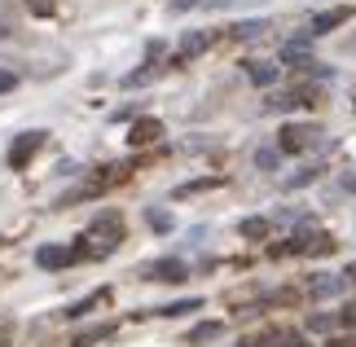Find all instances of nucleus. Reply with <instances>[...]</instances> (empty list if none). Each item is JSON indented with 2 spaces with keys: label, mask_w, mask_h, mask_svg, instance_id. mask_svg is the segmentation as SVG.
I'll list each match as a JSON object with an SVG mask.
<instances>
[{
  "label": "nucleus",
  "mask_w": 356,
  "mask_h": 347,
  "mask_svg": "<svg viewBox=\"0 0 356 347\" xmlns=\"http://www.w3.org/2000/svg\"><path fill=\"white\" fill-rule=\"evenodd\" d=\"M145 225L154 229V233H172L176 220H172V211H154V207H149V211H145Z\"/></svg>",
  "instance_id": "obj_14"
},
{
  "label": "nucleus",
  "mask_w": 356,
  "mask_h": 347,
  "mask_svg": "<svg viewBox=\"0 0 356 347\" xmlns=\"http://www.w3.org/2000/svg\"><path fill=\"white\" fill-rule=\"evenodd\" d=\"M343 286H348V277H334V273H317L312 277V299H339L343 295Z\"/></svg>",
  "instance_id": "obj_6"
},
{
  "label": "nucleus",
  "mask_w": 356,
  "mask_h": 347,
  "mask_svg": "<svg viewBox=\"0 0 356 347\" xmlns=\"http://www.w3.org/2000/svg\"><path fill=\"white\" fill-rule=\"evenodd\" d=\"M216 185H220V180H189V185H176V198H189V193H202V189H216Z\"/></svg>",
  "instance_id": "obj_18"
},
{
  "label": "nucleus",
  "mask_w": 356,
  "mask_h": 347,
  "mask_svg": "<svg viewBox=\"0 0 356 347\" xmlns=\"http://www.w3.org/2000/svg\"><path fill=\"white\" fill-rule=\"evenodd\" d=\"M13 84H18V75H13V71H0V92H9Z\"/></svg>",
  "instance_id": "obj_26"
},
{
  "label": "nucleus",
  "mask_w": 356,
  "mask_h": 347,
  "mask_svg": "<svg viewBox=\"0 0 356 347\" xmlns=\"http://www.w3.org/2000/svg\"><path fill=\"white\" fill-rule=\"evenodd\" d=\"M246 75H251V84L273 88V84H277V75H282V66L277 62H246Z\"/></svg>",
  "instance_id": "obj_9"
},
{
  "label": "nucleus",
  "mask_w": 356,
  "mask_h": 347,
  "mask_svg": "<svg viewBox=\"0 0 356 347\" xmlns=\"http://www.w3.org/2000/svg\"><path fill=\"white\" fill-rule=\"evenodd\" d=\"M202 299H181V303H168V308H159V316H185V312H198Z\"/></svg>",
  "instance_id": "obj_16"
},
{
  "label": "nucleus",
  "mask_w": 356,
  "mask_h": 347,
  "mask_svg": "<svg viewBox=\"0 0 356 347\" xmlns=\"http://www.w3.org/2000/svg\"><path fill=\"white\" fill-rule=\"evenodd\" d=\"M356 18V9H330V13H317L312 18V35H325V31H334V26H343Z\"/></svg>",
  "instance_id": "obj_8"
},
{
  "label": "nucleus",
  "mask_w": 356,
  "mask_h": 347,
  "mask_svg": "<svg viewBox=\"0 0 356 347\" xmlns=\"http://www.w3.org/2000/svg\"><path fill=\"white\" fill-rule=\"evenodd\" d=\"M220 334H225L220 321H202V325L189 330V347H202V343H211V339H220Z\"/></svg>",
  "instance_id": "obj_12"
},
{
  "label": "nucleus",
  "mask_w": 356,
  "mask_h": 347,
  "mask_svg": "<svg viewBox=\"0 0 356 347\" xmlns=\"http://www.w3.org/2000/svg\"><path fill=\"white\" fill-rule=\"evenodd\" d=\"M339 321H343V325H352V330H356V299L348 303V308H343V312H339Z\"/></svg>",
  "instance_id": "obj_24"
},
{
  "label": "nucleus",
  "mask_w": 356,
  "mask_h": 347,
  "mask_svg": "<svg viewBox=\"0 0 356 347\" xmlns=\"http://www.w3.org/2000/svg\"><path fill=\"white\" fill-rule=\"evenodd\" d=\"M264 31H268V22L259 18V22H238L229 35H234V40H255V35H264Z\"/></svg>",
  "instance_id": "obj_15"
},
{
  "label": "nucleus",
  "mask_w": 356,
  "mask_h": 347,
  "mask_svg": "<svg viewBox=\"0 0 356 347\" xmlns=\"http://www.w3.org/2000/svg\"><path fill=\"white\" fill-rule=\"evenodd\" d=\"M264 233H268V220H259V216L242 220V238H264Z\"/></svg>",
  "instance_id": "obj_19"
},
{
  "label": "nucleus",
  "mask_w": 356,
  "mask_h": 347,
  "mask_svg": "<svg viewBox=\"0 0 356 347\" xmlns=\"http://www.w3.org/2000/svg\"><path fill=\"white\" fill-rule=\"evenodd\" d=\"M79 242H88V246H79L75 255H88V259H102V255H111L115 246L123 242V220H119V216H111V211H106V216H97V220L88 225V238H79Z\"/></svg>",
  "instance_id": "obj_1"
},
{
  "label": "nucleus",
  "mask_w": 356,
  "mask_h": 347,
  "mask_svg": "<svg viewBox=\"0 0 356 347\" xmlns=\"http://www.w3.org/2000/svg\"><path fill=\"white\" fill-rule=\"evenodd\" d=\"M317 136L321 132L312 128V123H286V128L277 132V150H282V154H299V150H308Z\"/></svg>",
  "instance_id": "obj_2"
},
{
  "label": "nucleus",
  "mask_w": 356,
  "mask_h": 347,
  "mask_svg": "<svg viewBox=\"0 0 356 347\" xmlns=\"http://www.w3.org/2000/svg\"><path fill=\"white\" fill-rule=\"evenodd\" d=\"M106 299H111V290H92L88 299L71 303V308H66V316H84V312H92V308H97V303H106Z\"/></svg>",
  "instance_id": "obj_13"
},
{
  "label": "nucleus",
  "mask_w": 356,
  "mask_h": 347,
  "mask_svg": "<svg viewBox=\"0 0 356 347\" xmlns=\"http://www.w3.org/2000/svg\"><path fill=\"white\" fill-rule=\"evenodd\" d=\"M343 277H348V282H356V264H352V268H348V273H343Z\"/></svg>",
  "instance_id": "obj_30"
},
{
  "label": "nucleus",
  "mask_w": 356,
  "mask_h": 347,
  "mask_svg": "<svg viewBox=\"0 0 356 347\" xmlns=\"http://www.w3.org/2000/svg\"><path fill=\"white\" fill-rule=\"evenodd\" d=\"M308 330H321V334H325V330H334V312L330 316H325V312H312L308 316Z\"/></svg>",
  "instance_id": "obj_21"
},
{
  "label": "nucleus",
  "mask_w": 356,
  "mask_h": 347,
  "mask_svg": "<svg viewBox=\"0 0 356 347\" xmlns=\"http://www.w3.org/2000/svg\"><path fill=\"white\" fill-rule=\"evenodd\" d=\"M325 347H356V343H352V339H330Z\"/></svg>",
  "instance_id": "obj_29"
},
{
  "label": "nucleus",
  "mask_w": 356,
  "mask_h": 347,
  "mask_svg": "<svg viewBox=\"0 0 356 347\" xmlns=\"http://www.w3.org/2000/svg\"><path fill=\"white\" fill-rule=\"evenodd\" d=\"M194 5H207V0H172V13H185V9H194Z\"/></svg>",
  "instance_id": "obj_25"
},
{
  "label": "nucleus",
  "mask_w": 356,
  "mask_h": 347,
  "mask_svg": "<svg viewBox=\"0 0 356 347\" xmlns=\"http://www.w3.org/2000/svg\"><path fill=\"white\" fill-rule=\"evenodd\" d=\"M111 334H115V321H102V325L79 330V334L71 339V347H92V343H102V339H111Z\"/></svg>",
  "instance_id": "obj_11"
},
{
  "label": "nucleus",
  "mask_w": 356,
  "mask_h": 347,
  "mask_svg": "<svg viewBox=\"0 0 356 347\" xmlns=\"http://www.w3.org/2000/svg\"><path fill=\"white\" fill-rule=\"evenodd\" d=\"M141 277H145V282H185L189 268H185L181 259H154V264H145V268H141Z\"/></svg>",
  "instance_id": "obj_5"
},
{
  "label": "nucleus",
  "mask_w": 356,
  "mask_h": 347,
  "mask_svg": "<svg viewBox=\"0 0 356 347\" xmlns=\"http://www.w3.org/2000/svg\"><path fill=\"white\" fill-rule=\"evenodd\" d=\"M312 180H317V168H308V172L291 176V180H286V185H291V189H304V185H312Z\"/></svg>",
  "instance_id": "obj_22"
},
{
  "label": "nucleus",
  "mask_w": 356,
  "mask_h": 347,
  "mask_svg": "<svg viewBox=\"0 0 356 347\" xmlns=\"http://www.w3.org/2000/svg\"><path fill=\"white\" fill-rule=\"evenodd\" d=\"M339 49H343V53H356V35H348V40H343Z\"/></svg>",
  "instance_id": "obj_28"
},
{
  "label": "nucleus",
  "mask_w": 356,
  "mask_h": 347,
  "mask_svg": "<svg viewBox=\"0 0 356 347\" xmlns=\"http://www.w3.org/2000/svg\"><path fill=\"white\" fill-rule=\"evenodd\" d=\"M273 343L277 347H308V339L295 334V330H273Z\"/></svg>",
  "instance_id": "obj_17"
},
{
  "label": "nucleus",
  "mask_w": 356,
  "mask_h": 347,
  "mask_svg": "<svg viewBox=\"0 0 356 347\" xmlns=\"http://www.w3.org/2000/svg\"><path fill=\"white\" fill-rule=\"evenodd\" d=\"M31 5V13H53V0H26Z\"/></svg>",
  "instance_id": "obj_27"
},
{
  "label": "nucleus",
  "mask_w": 356,
  "mask_h": 347,
  "mask_svg": "<svg viewBox=\"0 0 356 347\" xmlns=\"http://www.w3.org/2000/svg\"><path fill=\"white\" fill-rule=\"evenodd\" d=\"M40 145H44V132H22L18 141L9 145V168L13 172H26V168H31V159L40 154Z\"/></svg>",
  "instance_id": "obj_3"
},
{
  "label": "nucleus",
  "mask_w": 356,
  "mask_h": 347,
  "mask_svg": "<svg viewBox=\"0 0 356 347\" xmlns=\"http://www.w3.org/2000/svg\"><path fill=\"white\" fill-rule=\"evenodd\" d=\"M216 40H220V31H211V26H198V31H189V35H185V45H181V58H176V66H189V58L207 53Z\"/></svg>",
  "instance_id": "obj_4"
},
{
  "label": "nucleus",
  "mask_w": 356,
  "mask_h": 347,
  "mask_svg": "<svg viewBox=\"0 0 356 347\" xmlns=\"http://www.w3.org/2000/svg\"><path fill=\"white\" fill-rule=\"evenodd\" d=\"M163 136V123L159 119H136L132 132H128V145H154Z\"/></svg>",
  "instance_id": "obj_7"
},
{
  "label": "nucleus",
  "mask_w": 356,
  "mask_h": 347,
  "mask_svg": "<svg viewBox=\"0 0 356 347\" xmlns=\"http://www.w3.org/2000/svg\"><path fill=\"white\" fill-rule=\"evenodd\" d=\"M211 9H242V5H259V0H207Z\"/></svg>",
  "instance_id": "obj_23"
},
{
  "label": "nucleus",
  "mask_w": 356,
  "mask_h": 347,
  "mask_svg": "<svg viewBox=\"0 0 356 347\" xmlns=\"http://www.w3.org/2000/svg\"><path fill=\"white\" fill-rule=\"evenodd\" d=\"M71 259H75V251H66V246H40V251H35L40 268H66Z\"/></svg>",
  "instance_id": "obj_10"
},
{
  "label": "nucleus",
  "mask_w": 356,
  "mask_h": 347,
  "mask_svg": "<svg viewBox=\"0 0 356 347\" xmlns=\"http://www.w3.org/2000/svg\"><path fill=\"white\" fill-rule=\"evenodd\" d=\"M255 168L273 172V168H277V150H255Z\"/></svg>",
  "instance_id": "obj_20"
}]
</instances>
